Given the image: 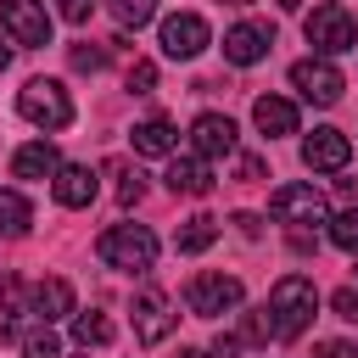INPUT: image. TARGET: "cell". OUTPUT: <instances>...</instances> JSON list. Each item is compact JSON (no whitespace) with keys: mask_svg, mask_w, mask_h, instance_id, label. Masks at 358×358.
<instances>
[{"mask_svg":"<svg viewBox=\"0 0 358 358\" xmlns=\"http://www.w3.org/2000/svg\"><path fill=\"white\" fill-rule=\"evenodd\" d=\"M140 196H145V179H140V173H123V185H117V207H134Z\"/></svg>","mask_w":358,"mask_h":358,"instance_id":"4dcf8cb0","label":"cell"},{"mask_svg":"<svg viewBox=\"0 0 358 358\" xmlns=\"http://www.w3.org/2000/svg\"><path fill=\"white\" fill-rule=\"evenodd\" d=\"M235 179H263V157H241L235 162Z\"/></svg>","mask_w":358,"mask_h":358,"instance_id":"e575fe53","label":"cell"},{"mask_svg":"<svg viewBox=\"0 0 358 358\" xmlns=\"http://www.w3.org/2000/svg\"><path fill=\"white\" fill-rule=\"evenodd\" d=\"M268 213L280 224H324V196L313 185H280L268 196Z\"/></svg>","mask_w":358,"mask_h":358,"instance_id":"9c48e42d","label":"cell"},{"mask_svg":"<svg viewBox=\"0 0 358 358\" xmlns=\"http://www.w3.org/2000/svg\"><path fill=\"white\" fill-rule=\"evenodd\" d=\"M302 34H308V45H313V56H347L352 45H358V22H352V11L347 6H313L308 11V22H302Z\"/></svg>","mask_w":358,"mask_h":358,"instance_id":"277c9868","label":"cell"},{"mask_svg":"<svg viewBox=\"0 0 358 358\" xmlns=\"http://www.w3.org/2000/svg\"><path fill=\"white\" fill-rule=\"evenodd\" d=\"M268 45H274V28H268V22H235V28L224 34V56H229L235 67H257V62L268 56Z\"/></svg>","mask_w":358,"mask_h":358,"instance_id":"4fadbf2b","label":"cell"},{"mask_svg":"<svg viewBox=\"0 0 358 358\" xmlns=\"http://www.w3.org/2000/svg\"><path fill=\"white\" fill-rule=\"evenodd\" d=\"M330 313L347 319V324H358V285H341V291L330 296Z\"/></svg>","mask_w":358,"mask_h":358,"instance_id":"4316f807","label":"cell"},{"mask_svg":"<svg viewBox=\"0 0 358 358\" xmlns=\"http://www.w3.org/2000/svg\"><path fill=\"white\" fill-rule=\"evenodd\" d=\"M134 151L140 157H173V145H179V129L168 123V117H145V123H134Z\"/></svg>","mask_w":358,"mask_h":358,"instance_id":"d6986e66","label":"cell"},{"mask_svg":"<svg viewBox=\"0 0 358 358\" xmlns=\"http://www.w3.org/2000/svg\"><path fill=\"white\" fill-rule=\"evenodd\" d=\"M235 229H241V235H246V241H252V235H257V229H263V218H257V213H235Z\"/></svg>","mask_w":358,"mask_h":358,"instance_id":"d590c367","label":"cell"},{"mask_svg":"<svg viewBox=\"0 0 358 358\" xmlns=\"http://www.w3.org/2000/svg\"><path fill=\"white\" fill-rule=\"evenodd\" d=\"M28 313H34L39 324L67 319V313H73V285H67V280H56V274H50V280H39V285H34V296H28Z\"/></svg>","mask_w":358,"mask_h":358,"instance_id":"9a60e30c","label":"cell"},{"mask_svg":"<svg viewBox=\"0 0 358 358\" xmlns=\"http://www.w3.org/2000/svg\"><path fill=\"white\" fill-rule=\"evenodd\" d=\"M168 190H173V196H207V190H213L207 157H173V162H168Z\"/></svg>","mask_w":358,"mask_h":358,"instance_id":"ac0fdd59","label":"cell"},{"mask_svg":"<svg viewBox=\"0 0 358 358\" xmlns=\"http://www.w3.org/2000/svg\"><path fill=\"white\" fill-rule=\"evenodd\" d=\"M268 336L274 341H296L308 324H313V313H319V291H313V280L308 274H280L274 285H268Z\"/></svg>","mask_w":358,"mask_h":358,"instance_id":"6da1fadb","label":"cell"},{"mask_svg":"<svg viewBox=\"0 0 358 358\" xmlns=\"http://www.w3.org/2000/svg\"><path fill=\"white\" fill-rule=\"evenodd\" d=\"M218 241V218H207V213H196V218H185L179 224V235H173V246L185 252V257H196V252H207Z\"/></svg>","mask_w":358,"mask_h":358,"instance_id":"ffe728a7","label":"cell"},{"mask_svg":"<svg viewBox=\"0 0 358 358\" xmlns=\"http://www.w3.org/2000/svg\"><path fill=\"white\" fill-rule=\"evenodd\" d=\"M73 67H78V73H101V67H106V50H101V45H73Z\"/></svg>","mask_w":358,"mask_h":358,"instance_id":"83f0119b","label":"cell"},{"mask_svg":"<svg viewBox=\"0 0 358 358\" xmlns=\"http://www.w3.org/2000/svg\"><path fill=\"white\" fill-rule=\"evenodd\" d=\"M224 6H246V0H224Z\"/></svg>","mask_w":358,"mask_h":358,"instance_id":"ab89813d","label":"cell"},{"mask_svg":"<svg viewBox=\"0 0 358 358\" xmlns=\"http://www.w3.org/2000/svg\"><path fill=\"white\" fill-rule=\"evenodd\" d=\"M330 241H336L341 252H358V207H341V213L330 218Z\"/></svg>","mask_w":358,"mask_h":358,"instance_id":"cb8c5ba5","label":"cell"},{"mask_svg":"<svg viewBox=\"0 0 358 358\" xmlns=\"http://www.w3.org/2000/svg\"><path fill=\"white\" fill-rule=\"evenodd\" d=\"M129 90H134V95H151V90H157V62H134V67H129Z\"/></svg>","mask_w":358,"mask_h":358,"instance_id":"f1b7e54d","label":"cell"},{"mask_svg":"<svg viewBox=\"0 0 358 358\" xmlns=\"http://www.w3.org/2000/svg\"><path fill=\"white\" fill-rule=\"evenodd\" d=\"M17 324H22V285L6 280V291H0V341H11Z\"/></svg>","mask_w":358,"mask_h":358,"instance_id":"603a6c76","label":"cell"},{"mask_svg":"<svg viewBox=\"0 0 358 358\" xmlns=\"http://www.w3.org/2000/svg\"><path fill=\"white\" fill-rule=\"evenodd\" d=\"M11 67V39H0V73Z\"/></svg>","mask_w":358,"mask_h":358,"instance_id":"8d00e7d4","label":"cell"},{"mask_svg":"<svg viewBox=\"0 0 358 358\" xmlns=\"http://www.w3.org/2000/svg\"><path fill=\"white\" fill-rule=\"evenodd\" d=\"M296 6H302V0H280V11H296Z\"/></svg>","mask_w":358,"mask_h":358,"instance_id":"f35d334b","label":"cell"},{"mask_svg":"<svg viewBox=\"0 0 358 358\" xmlns=\"http://www.w3.org/2000/svg\"><path fill=\"white\" fill-rule=\"evenodd\" d=\"M112 11H117L123 28H145L157 17V0H112Z\"/></svg>","mask_w":358,"mask_h":358,"instance_id":"484cf974","label":"cell"},{"mask_svg":"<svg viewBox=\"0 0 358 358\" xmlns=\"http://www.w3.org/2000/svg\"><path fill=\"white\" fill-rule=\"evenodd\" d=\"M347 157H352V140L341 134V129H313L308 140H302V162L313 168V173H341L347 168Z\"/></svg>","mask_w":358,"mask_h":358,"instance_id":"8fae6325","label":"cell"},{"mask_svg":"<svg viewBox=\"0 0 358 358\" xmlns=\"http://www.w3.org/2000/svg\"><path fill=\"white\" fill-rule=\"evenodd\" d=\"M313 358H358V347H352V341H319Z\"/></svg>","mask_w":358,"mask_h":358,"instance_id":"d6a6232c","label":"cell"},{"mask_svg":"<svg viewBox=\"0 0 358 358\" xmlns=\"http://www.w3.org/2000/svg\"><path fill=\"white\" fill-rule=\"evenodd\" d=\"M207 45H213L207 17H196V11H173V17H162V56H173V62H196Z\"/></svg>","mask_w":358,"mask_h":358,"instance_id":"52a82bcc","label":"cell"},{"mask_svg":"<svg viewBox=\"0 0 358 358\" xmlns=\"http://www.w3.org/2000/svg\"><path fill=\"white\" fill-rule=\"evenodd\" d=\"M17 112H22L34 129H45V134H56V129L73 123V101H67V90H62V78H28V84L17 90Z\"/></svg>","mask_w":358,"mask_h":358,"instance_id":"3957f363","label":"cell"},{"mask_svg":"<svg viewBox=\"0 0 358 358\" xmlns=\"http://www.w3.org/2000/svg\"><path fill=\"white\" fill-rule=\"evenodd\" d=\"M22 358H62V341L50 324H39L34 336H22Z\"/></svg>","mask_w":358,"mask_h":358,"instance_id":"d4e9b609","label":"cell"},{"mask_svg":"<svg viewBox=\"0 0 358 358\" xmlns=\"http://www.w3.org/2000/svg\"><path fill=\"white\" fill-rule=\"evenodd\" d=\"M173 336V313H168V296L162 291H140L134 296V341L140 347H157Z\"/></svg>","mask_w":358,"mask_h":358,"instance_id":"7c38bea8","label":"cell"},{"mask_svg":"<svg viewBox=\"0 0 358 358\" xmlns=\"http://www.w3.org/2000/svg\"><path fill=\"white\" fill-rule=\"evenodd\" d=\"M0 28L11 45H50V17L39 0H0Z\"/></svg>","mask_w":358,"mask_h":358,"instance_id":"ba28073f","label":"cell"},{"mask_svg":"<svg viewBox=\"0 0 358 358\" xmlns=\"http://www.w3.org/2000/svg\"><path fill=\"white\" fill-rule=\"evenodd\" d=\"M56 11H62L67 22H90V11H95V0H56Z\"/></svg>","mask_w":358,"mask_h":358,"instance_id":"1f68e13d","label":"cell"},{"mask_svg":"<svg viewBox=\"0 0 358 358\" xmlns=\"http://www.w3.org/2000/svg\"><path fill=\"white\" fill-rule=\"evenodd\" d=\"M241 341H252V347H263V341H268V313H263V308L241 319Z\"/></svg>","mask_w":358,"mask_h":358,"instance_id":"f546056e","label":"cell"},{"mask_svg":"<svg viewBox=\"0 0 358 358\" xmlns=\"http://www.w3.org/2000/svg\"><path fill=\"white\" fill-rule=\"evenodd\" d=\"M56 168H62V151H56L50 140H28V145L11 151V173H17V179H50Z\"/></svg>","mask_w":358,"mask_h":358,"instance_id":"2e32d148","label":"cell"},{"mask_svg":"<svg viewBox=\"0 0 358 358\" xmlns=\"http://www.w3.org/2000/svg\"><path fill=\"white\" fill-rule=\"evenodd\" d=\"M95 190H101V179H95L90 162H62V168L50 173V196H56L62 207H90Z\"/></svg>","mask_w":358,"mask_h":358,"instance_id":"5bb4252c","label":"cell"},{"mask_svg":"<svg viewBox=\"0 0 358 358\" xmlns=\"http://www.w3.org/2000/svg\"><path fill=\"white\" fill-rule=\"evenodd\" d=\"M73 341H78L84 352H90V347H106V341H112V319H106V313H95V308H90V313H78V319H73Z\"/></svg>","mask_w":358,"mask_h":358,"instance_id":"7402d4cb","label":"cell"},{"mask_svg":"<svg viewBox=\"0 0 358 358\" xmlns=\"http://www.w3.org/2000/svg\"><path fill=\"white\" fill-rule=\"evenodd\" d=\"M291 90H296L302 101H313V106H336L341 90H347V78H341V67H336L330 56H302V62L291 67Z\"/></svg>","mask_w":358,"mask_h":358,"instance_id":"8992f818","label":"cell"},{"mask_svg":"<svg viewBox=\"0 0 358 358\" xmlns=\"http://www.w3.org/2000/svg\"><path fill=\"white\" fill-rule=\"evenodd\" d=\"M252 123H257L268 140L296 134V106H291L285 95H257V101H252Z\"/></svg>","mask_w":358,"mask_h":358,"instance_id":"e0dca14e","label":"cell"},{"mask_svg":"<svg viewBox=\"0 0 358 358\" xmlns=\"http://www.w3.org/2000/svg\"><path fill=\"white\" fill-rule=\"evenodd\" d=\"M28 224H34L28 196H22V190H0V235L17 241V235H28Z\"/></svg>","mask_w":358,"mask_h":358,"instance_id":"44dd1931","label":"cell"},{"mask_svg":"<svg viewBox=\"0 0 358 358\" xmlns=\"http://www.w3.org/2000/svg\"><path fill=\"white\" fill-rule=\"evenodd\" d=\"M207 358H241V336H218Z\"/></svg>","mask_w":358,"mask_h":358,"instance_id":"836d02e7","label":"cell"},{"mask_svg":"<svg viewBox=\"0 0 358 358\" xmlns=\"http://www.w3.org/2000/svg\"><path fill=\"white\" fill-rule=\"evenodd\" d=\"M185 302H190L196 319H224V313H235V308L246 302V291H241L235 274H196V280L185 285Z\"/></svg>","mask_w":358,"mask_h":358,"instance_id":"5b68a950","label":"cell"},{"mask_svg":"<svg viewBox=\"0 0 358 358\" xmlns=\"http://www.w3.org/2000/svg\"><path fill=\"white\" fill-rule=\"evenodd\" d=\"M190 145H196V157H235V145H241V129L224 117V112H201L196 123H190Z\"/></svg>","mask_w":358,"mask_h":358,"instance_id":"30bf717a","label":"cell"},{"mask_svg":"<svg viewBox=\"0 0 358 358\" xmlns=\"http://www.w3.org/2000/svg\"><path fill=\"white\" fill-rule=\"evenodd\" d=\"M179 358H207V352L201 347H179Z\"/></svg>","mask_w":358,"mask_h":358,"instance_id":"74e56055","label":"cell"},{"mask_svg":"<svg viewBox=\"0 0 358 358\" xmlns=\"http://www.w3.org/2000/svg\"><path fill=\"white\" fill-rule=\"evenodd\" d=\"M95 252H101V263H106V268L145 274V268L157 263V235H151L145 224H112V229L95 241Z\"/></svg>","mask_w":358,"mask_h":358,"instance_id":"7a4b0ae2","label":"cell"}]
</instances>
